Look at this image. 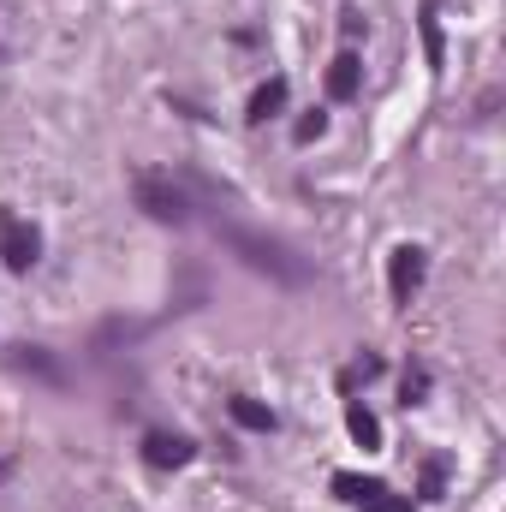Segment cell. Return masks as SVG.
I'll use <instances>...</instances> for the list:
<instances>
[{
  "mask_svg": "<svg viewBox=\"0 0 506 512\" xmlns=\"http://www.w3.org/2000/svg\"><path fill=\"white\" fill-rule=\"evenodd\" d=\"M227 411H233V423H239V429H251V435H274V423H280V417H274L262 399H251V393H233V399H227Z\"/></svg>",
  "mask_w": 506,
  "mask_h": 512,
  "instance_id": "ba28073f",
  "label": "cell"
},
{
  "mask_svg": "<svg viewBox=\"0 0 506 512\" xmlns=\"http://www.w3.org/2000/svg\"><path fill=\"white\" fill-rule=\"evenodd\" d=\"M376 376H381V358H358V364H352V370L340 376V387L352 393V387H358V382H376Z\"/></svg>",
  "mask_w": 506,
  "mask_h": 512,
  "instance_id": "5bb4252c",
  "label": "cell"
},
{
  "mask_svg": "<svg viewBox=\"0 0 506 512\" xmlns=\"http://www.w3.org/2000/svg\"><path fill=\"white\" fill-rule=\"evenodd\" d=\"M131 197H137V209H143L149 221H167V227H185V221H191V197H185L173 179H161V173H143V179L131 185Z\"/></svg>",
  "mask_w": 506,
  "mask_h": 512,
  "instance_id": "3957f363",
  "label": "cell"
},
{
  "mask_svg": "<svg viewBox=\"0 0 506 512\" xmlns=\"http://www.w3.org/2000/svg\"><path fill=\"white\" fill-rule=\"evenodd\" d=\"M191 459H197V447H191L185 435H167V429H149V435H143V465L179 471V465H191Z\"/></svg>",
  "mask_w": 506,
  "mask_h": 512,
  "instance_id": "5b68a950",
  "label": "cell"
},
{
  "mask_svg": "<svg viewBox=\"0 0 506 512\" xmlns=\"http://www.w3.org/2000/svg\"><path fill=\"white\" fill-rule=\"evenodd\" d=\"M322 131H328V114H322V108H310V114H304V120L292 126V137H298V143H316Z\"/></svg>",
  "mask_w": 506,
  "mask_h": 512,
  "instance_id": "4fadbf2b",
  "label": "cell"
},
{
  "mask_svg": "<svg viewBox=\"0 0 506 512\" xmlns=\"http://www.w3.org/2000/svg\"><path fill=\"white\" fill-rule=\"evenodd\" d=\"M358 90H364V60H358V48H340L334 66H328V96L334 102H352Z\"/></svg>",
  "mask_w": 506,
  "mask_h": 512,
  "instance_id": "52a82bcc",
  "label": "cell"
},
{
  "mask_svg": "<svg viewBox=\"0 0 506 512\" xmlns=\"http://www.w3.org/2000/svg\"><path fill=\"white\" fill-rule=\"evenodd\" d=\"M429 393V370H405V405H417Z\"/></svg>",
  "mask_w": 506,
  "mask_h": 512,
  "instance_id": "e0dca14e",
  "label": "cell"
},
{
  "mask_svg": "<svg viewBox=\"0 0 506 512\" xmlns=\"http://www.w3.org/2000/svg\"><path fill=\"white\" fill-rule=\"evenodd\" d=\"M12 364H18L24 376H36V382H48V387H60V382H66V370H60V364H54V358H48L42 346H24V352H18Z\"/></svg>",
  "mask_w": 506,
  "mask_h": 512,
  "instance_id": "8fae6325",
  "label": "cell"
},
{
  "mask_svg": "<svg viewBox=\"0 0 506 512\" xmlns=\"http://www.w3.org/2000/svg\"><path fill=\"white\" fill-rule=\"evenodd\" d=\"M441 477H447V465L429 459V465H423V501H441Z\"/></svg>",
  "mask_w": 506,
  "mask_h": 512,
  "instance_id": "9a60e30c",
  "label": "cell"
},
{
  "mask_svg": "<svg viewBox=\"0 0 506 512\" xmlns=\"http://www.w3.org/2000/svg\"><path fill=\"white\" fill-rule=\"evenodd\" d=\"M328 489H334L352 512H411L405 495H393L381 477H364V471H334V483H328Z\"/></svg>",
  "mask_w": 506,
  "mask_h": 512,
  "instance_id": "7a4b0ae2",
  "label": "cell"
},
{
  "mask_svg": "<svg viewBox=\"0 0 506 512\" xmlns=\"http://www.w3.org/2000/svg\"><path fill=\"white\" fill-rule=\"evenodd\" d=\"M364 30H370V24H364V12H358V6H346V12H340V36H346V42H358Z\"/></svg>",
  "mask_w": 506,
  "mask_h": 512,
  "instance_id": "2e32d148",
  "label": "cell"
},
{
  "mask_svg": "<svg viewBox=\"0 0 506 512\" xmlns=\"http://www.w3.org/2000/svg\"><path fill=\"white\" fill-rule=\"evenodd\" d=\"M6 227H12V209H0V233H6Z\"/></svg>",
  "mask_w": 506,
  "mask_h": 512,
  "instance_id": "ac0fdd59",
  "label": "cell"
},
{
  "mask_svg": "<svg viewBox=\"0 0 506 512\" xmlns=\"http://www.w3.org/2000/svg\"><path fill=\"white\" fill-rule=\"evenodd\" d=\"M280 108H286V78H268V84H256L251 114H245V120H251V126H268V120H274Z\"/></svg>",
  "mask_w": 506,
  "mask_h": 512,
  "instance_id": "9c48e42d",
  "label": "cell"
},
{
  "mask_svg": "<svg viewBox=\"0 0 506 512\" xmlns=\"http://www.w3.org/2000/svg\"><path fill=\"white\" fill-rule=\"evenodd\" d=\"M423 274H429V251L423 245H399V251L387 256V298L393 304H411L417 286H423Z\"/></svg>",
  "mask_w": 506,
  "mask_h": 512,
  "instance_id": "277c9868",
  "label": "cell"
},
{
  "mask_svg": "<svg viewBox=\"0 0 506 512\" xmlns=\"http://www.w3.org/2000/svg\"><path fill=\"white\" fill-rule=\"evenodd\" d=\"M6 471H12V459H0V477H6Z\"/></svg>",
  "mask_w": 506,
  "mask_h": 512,
  "instance_id": "d6986e66",
  "label": "cell"
},
{
  "mask_svg": "<svg viewBox=\"0 0 506 512\" xmlns=\"http://www.w3.org/2000/svg\"><path fill=\"white\" fill-rule=\"evenodd\" d=\"M36 256H42L36 227H6V233H0V262H6L12 274H30V268H36Z\"/></svg>",
  "mask_w": 506,
  "mask_h": 512,
  "instance_id": "8992f818",
  "label": "cell"
},
{
  "mask_svg": "<svg viewBox=\"0 0 506 512\" xmlns=\"http://www.w3.org/2000/svg\"><path fill=\"white\" fill-rule=\"evenodd\" d=\"M346 429H352V441H358L364 453H376V447H381V423H376V411H370V405H358V399H352V405H346Z\"/></svg>",
  "mask_w": 506,
  "mask_h": 512,
  "instance_id": "30bf717a",
  "label": "cell"
},
{
  "mask_svg": "<svg viewBox=\"0 0 506 512\" xmlns=\"http://www.w3.org/2000/svg\"><path fill=\"white\" fill-rule=\"evenodd\" d=\"M423 54H429V66L441 72V18H435V0H423Z\"/></svg>",
  "mask_w": 506,
  "mask_h": 512,
  "instance_id": "7c38bea8",
  "label": "cell"
},
{
  "mask_svg": "<svg viewBox=\"0 0 506 512\" xmlns=\"http://www.w3.org/2000/svg\"><path fill=\"white\" fill-rule=\"evenodd\" d=\"M221 239L245 256L256 274H274V280H286V286H304V280H310V262H298L280 239H262V233H245V227H221Z\"/></svg>",
  "mask_w": 506,
  "mask_h": 512,
  "instance_id": "6da1fadb",
  "label": "cell"
}]
</instances>
